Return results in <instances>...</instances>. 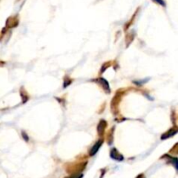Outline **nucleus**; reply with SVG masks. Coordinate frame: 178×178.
Here are the masks:
<instances>
[{
	"label": "nucleus",
	"instance_id": "1",
	"mask_svg": "<svg viewBox=\"0 0 178 178\" xmlns=\"http://www.w3.org/2000/svg\"><path fill=\"white\" fill-rule=\"evenodd\" d=\"M111 158H113V159H115V160H118V161H122V160H123V156H122L121 154H119L118 151L116 149H111Z\"/></svg>",
	"mask_w": 178,
	"mask_h": 178
},
{
	"label": "nucleus",
	"instance_id": "3",
	"mask_svg": "<svg viewBox=\"0 0 178 178\" xmlns=\"http://www.w3.org/2000/svg\"><path fill=\"white\" fill-rule=\"evenodd\" d=\"M99 81H100V83H101V84H103V86H104V90H110V86H109V83H108V82H107L106 80H104V79L101 78V79H99Z\"/></svg>",
	"mask_w": 178,
	"mask_h": 178
},
{
	"label": "nucleus",
	"instance_id": "2",
	"mask_svg": "<svg viewBox=\"0 0 178 178\" xmlns=\"http://www.w3.org/2000/svg\"><path fill=\"white\" fill-rule=\"evenodd\" d=\"M102 143H103V141H98V142L93 146V148L90 149V156H94V155L97 152V150L99 149V148H100V146H101Z\"/></svg>",
	"mask_w": 178,
	"mask_h": 178
},
{
	"label": "nucleus",
	"instance_id": "4",
	"mask_svg": "<svg viewBox=\"0 0 178 178\" xmlns=\"http://www.w3.org/2000/svg\"><path fill=\"white\" fill-rule=\"evenodd\" d=\"M82 177H83L82 174H75V175H72L70 177H68L65 178H82Z\"/></svg>",
	"mask_w": 178,
	"mask_h": 178
},
{
	"label": "nucleus",
	"instance_id": "5",
	"mask_svg": "<svg viewBox=\"0 0 178 178\" xmlns=\"http://www.w3.org/2000/svg\"><path fill=\"white\" fill-rule=\"evenodd\" d=\"M154 1H156V3H160V4L163 5V6H165V3H164V1H163V0H154Z\"/></svg>",
	"mask_w": 178,
	"mask_h": 178
}]
</instances>
